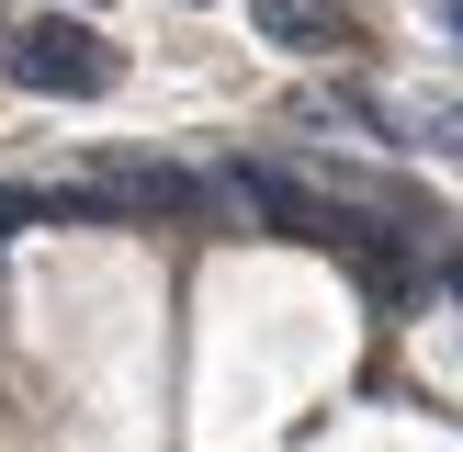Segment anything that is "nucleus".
<instances>
[{
	"label": "nucleus",
	"instance_id": "nucleus-6",
	"mask_svg": "<svg viewBox=\"0 0 463 452\" xmlns=\"http://www.w3.org/2000/svg\"><path fill=\"white\" fill-rule=\"evenodd\" d=\"M441 12H452V34H463V0H441Z\"/></svg>",
	"mask_w": 463,
	"mask_h": 452
},
{
	"label": "nucleus",
	"instance_id": "nucleus-1",
	"mask_svg": "<svg viewBox=\"0 0 463 452\" xmlns=\"http://www.w3.org/2000/svg\"><path fill=\"white\" fill-rule=\"evenodd\" d=\"M0 80L34 90V102H90V90H113V57H102L90 23H23L0 45Z\"/></svg>",
	"mask_w": 463,
	"mask_h": 452
},
{
	"label": "nucleus",
	"instance_id": "nucleus-2",
	"mask_svg": "<svg viewBox=\"0 0 463 452\" xmlns=\"http://www.w3.org/2000/svg\"><path fill=\"white\" fill-rule=\"evenodd\" d=\"M57 203H90V215H203V203H226V181H193L170 158H113L90 193H57Z\"/></svg>",
	"mask_w": 463,
	"mask_h": 452
},
{
	"label": "nucleus",
	"instance_id": "nucleus-4",
	"mask_svg": "<svg viewBox=\"0 0 463 452\" xmlns=\"http://www.w3.org/2000/svg\"><path fill=\"white\" fill-rule=\"evenodd\" d=\"M57 215V193H23V181H0V238H23V226Z\"/></svg>",
	"mask_w": 463,
	"mask_h": 452
},
{
	"label": "nucleus",
	"instance_id": "nucleus-7",
	"mask_svg": "<svg viewBox=\"0 0 463 452\" xmlns=\"http://www.w3.org/2000/svg\"><path fill=\"white\" fill-rule=\"evenodd\" d=\"M452 283H463V260H452Z\"/></svg>",
	"mask_w": 463,
	"mask_h": 452
},
{
	"label": "nucleus",
	"instance_id": "nucleus-5",
	"mask_svg": "<svg viewBox=\"0 0 463 452\" xmlns=\"http://www.w3.org/2000/svg\"><path fill=\"white\" fill-rule=\"evenodd\" d=\"M441 136H452V158H463V113H441Z\"/></svg>",
	"mask_w": 463,
	"mask_h": 452
},
{
	"label": "nucleus",
	"instance_id": "nucleus-3",
	"mask_svg": "<svg viewBox=\"0 0 463 452\" xmlns=\"http://www.w3.org/2000/svg\"><path fill=\"white\" fill-rule=\"evenodd\" d=\"M249 23H260L271 45H328L339 34V0H249Z\"/></svg>",
	"mask_w": 463,
	"mask_h": 452
}]
</instances>
